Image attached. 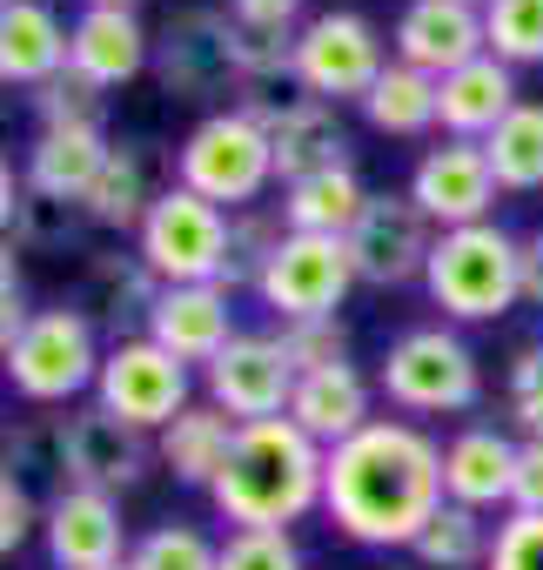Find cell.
I'll use <instances>...</instances> for the list:
<instances>
[{
	"instance_id": "obj_9",
	"label": "cell",
	"mask_w": 543,
	"mask_h": 570,
	"mask_svg": "<svg viewBox=\"0 0 543 570\" xmlns=\"http://www.w3.org/2000/svg\"><path fill=\"white\" fill-rule=\"evenodd\" d=\"M95 403L121 423H135L141 436L148 430H168L181 410H188V363H175L161 343L148 336H121L108 356H101V376H95Z\"/></svg>"
},
{
	"instance_id": "obj_36",
	"label": "cell",
	"mask_w": 543,
	"mask_h": 570,
	"mask_svg": "<svg viewBox=\"0 0 543 570\" xmlns=\"http://www.w3.org/2000/svg\"><path fill=\"white\" fill-rule=\"evenodd\" d=\"M34 108H41V128H101V108H108V88H95L88 75L61 68L48 88H34Z\"/></svg>"
},
{
	"instance_id": "obj_7",
	"label": "cell",
	"mask_w": 543,
	"mask_h": 570,
	"mask_svg": "<svg viewBox=\"0 0 543 570\" xmlns=\"http://www.w3.org/2000/svg\"><path fill=\"white\" fill-rule=\"evenodd\" d=\"M101 376V343L81 309H34L21 350L8 356V383L28 403H68Z\"/></svg>"
},
{
	"instance_id": "obj_52",
	"label": "cell",
	"mask_w": 543,
	"mask_h": 570,
	"mask_svg": "<svg viewBox=\"0 0 543 570\" xmlns=\"http://www.w3.org/2000/svg\"><path fill=\"white\" fill-rule=\"evenodd\" d=\"M403 570H423V563H403Z\"/></svg>"
},
{
	"instance_id": "obj_16",
	"label": "cell",
	"mask_w": 543,
	"mask_h": 570,
	"mask_svg": "<svg viewBox=\"0 0 543 570\" xmlns=\"http://www.w3.org/2000/svg\"><path fill=\"white\" fill-rule=\"evenodd\" d=\"M241 108L268 128V141H276V175H283L289 188L309 181V175L349 168V135H343V115H336L329 101L303 95V101H289V108H268V101H241Z\"/></svg>"
},
{
	"instance_id": "obj_45",
	"label": "cell",
	"mask_w": 543,
	"mask_h": 570,
	"mask_svg": "<svg viewBox=\"0 0 543 570\" xmlns=\"http://www.w3.org/2000/svg\"><path fill=\"white\" fill-rule=\"evenodd\" d=\"M228 8H235L241 28H276V35H289V21L303 14V0H228Z\"/></svg>"
},
{
	"instance_id": "obj_51",
	"label": "cell",
	"mask_w": 543,
	"mask_h": 570,
	"mask_svg": "<svg viewBox=\"0 0 543 570\" xmlns=\"http://www.w3.org/2000/svg\"><path fill=\"white\" fill-rule=\"evenodd\" d=\"M108 570H135V563H108Z\"/></svg>"
},
{
	"instance_id": "obj_6",
	"label": "cell",
	"mask_w": 543,
	"mask_h": 570,
	"mask_svg": "<svg viewBox=\"0 0 543 570\" xmlns=\"http://www.w3.org/2000/svg\"><path fill=\"white\" fill-rule=\"evenodd\" d=\"M383 396L416 416H450L476 403V356L456 330H409L383 356Z\"/></svg>"
},
{
	"instance_id": "obj_21",
	"label": "cell",
	"mask_w": 543,
	"mask_h": 570,
	"mask_svg": "<svg viewBox=\"0 0 543 570\" xmlns=\"http://www.w3.org/2000/svg\"><path fill=\"white\" fill-rule=\"evenodd\" d=\"M68 68V28L48 0L0 8V88H48Z\"/></svg>"
},
{
	"instance_id": "obj_20",
	"label": "cell",
	"mask_w": 543,
	"mask_h": 570,
	"mask_svg": "<svg viewBox=\"0 0 543 570\" xmlns=\"http://www.w3.org/2000/svg\"><path fill=\"white\" fill-rule=\"evenodd\" d=\"M510 108H516V68L496 55H476L470 68L436 81V128L450 141H490Z\"/></svg>"
},
{
	"instance_id": "obj_32",
	"label": "cell",
	"mask_w": 543,
	"mask_h": 570,
	"mask_svg": "<svg viewBox=\"0 0 543 570\" xmlns=\"http://www.w3.org/2000/svg\"><path fill=\"white\" fill-rule=\"evenodd\" d=\"M409 550H416V563H423V570H470V563H483V557H490V537H483L476 510L443 503V510L423 523V537H416Z\"/></svg>"
},
{
	"instance_id": "obj_41",
	"label": "cell",
	"mask_w": 543,
	"mask_h": 570,
	"mask_svg": "<svg viewBox=\"0 0 543 570\" xmlns=\"http://www.w3.org/2000/svg\"><path fill=\"white\" fill-rule=\"evenodd\" d=\"M483 570H543V517L536 510H510V523H496Z\"/></svg>"
},
{
	"instance_id": "obj_11",
	"label": "cell",
	"mask_w": 543,
	"mask_h": 570,
	"mask_svg": "<svg viewBox=\"0 0 543 570\" xmlns=\"http://www.w3.org/2000/svg\"><path fill=\"white\" fill-rule=\"evenodd\" d=\"M289 396H296V363H289L283 336H235L208 363V403L228 410L235 423L289 416Z\"/></svg>"
},
{
	"instance_id": "obj_10",
	"label": "cell",
	"mask_w": 543,
	"mask_h": 570,
	"mask_svg": "<svg viewBox=\"0 0 543 570\" xmlns=\"http://www.w3.org/2000/svg\"><path fill=\"white\" fill-rule=\"evenodd\" d=\"M383 35L376 21L336 8V14H316L303 35H296V81L316 95V101H363L376 81H383Z\"/></svg>"
},
{
	"instance_id": "obj_49",
	"label": "cell",
	"mask_w": 543,
	"mask_h": 570,
	"mask_svg": "<svg viewBox=\"0 0 543 570\" xmlns=\"http://www.w3.org/2000/svg\"><path fill=\"white\" fill-rule=\"evenodd\" d=\"M0 303H21V255L8 235H0Z\"/></svg>"
},
{
	"instance_id": "obj_18",
	"label": "cell",
	"mask_w": 543,
	"mask_h": 570,
	"mask_svg": "<svg viewBox=\"0 0 543 570\" xmlns=\"http://www.w3.org/2000/svg\"><path fill=\"white\" fill-rule=\"evenodd\" d=\"M148 470V443L135 423L108 416L101 403L68 416V490H135Z\"/></svg>"
},
{
	"instance_id": "obj_28",
	"label": "cell",
	"mask_w": 543,
	"mask_h": 570,
	"mask_svg": "<svg viewBox=\"0 0 543 570\" xmlns=\"http://www.w3.org/2000/svg\"><path fill=\"white\" fill-rule=\"evenodd\" d=\"M363 115H369L376 135H423V128H436V81L423 68L389 61L383 81L363 95Z\"/></svg>"
},
{
	"instance_id": "obj_30",
	"label": "cell",
	"mask_w": 543,
	"mask_h": 570,
	"mask_svg": "<svg viewBox=\"0 0 543 570\" xmlns=\"http://www.w3.org/2000/svg\"><path fill=\"white\" fill-rule=\"evenodd\" d=\"M148 208H155V195H148V161H141L135 148H115L108 168H101V181L88 188L81 215H88L95 228H141Z\"/></svg>"
},
{
	"instance_id": "obj_19",
	"label": "cell",
	"mask_w": 543,
	"mask_h": 570,
	"mask_svg": "<svg viewBox=\"0 0 543 570\" xmlns=\"http://www.w3.org/2000/svg\"><path fill=\"white\" fill-rule=\"evenodd\" d=\"M48 557L61 570H108V563H128L121 557V510L108 490H55L48 517Z\"/></svg>"
},
{
	"instance_id": "obj_26",
	"label": "cell",
	"mask_w": 543,
	"mask_h": 570,
	"mask_svg": "<svg viewBox=\"0 0 543 570\" xmlns=\"http://www.w3.org/2000/svg\"><path fill=\"white\" fill-rule=\"evenodd\" d=\"M235 416L228 410H215V403H188L168 430H161V463L181 476V483H215L221 476V463H228V450H235Z\"/></svg>"
},
{
	"instance_id": "obj_40",
	"label": "cell",
	"mask_w": 543,
	"mask_h": 570,
	"mask_svg": "<svg viewBox=\"0 0 543 570\" xmlns=\"http://www.w3.org/2000/svg\"><path fill=\"white\" fill-rule=\"evenodd\" d=\"M221 570H303V550L289 530H235L221 543Z\"/></svg>"
},
{
	"instance_id": "obj_2",
	"label": "cell",
	"mask_w": 543,
	"mask_h": 570,
	"mask_svg": "<svg viewBox=\"0 0 543 570\" xmlns=\"http://www.w3.org/2000/svg\"><path fill=\"white\" fill-rule=\"evenodd\" d=\"M323 476H329V450L303 436L289 416H268L235 430V450L208 483V497L235 530H289L323 503Z\"/></svg>"
},
{
	"instance_id": "obj_34",
	"label": "cell",
	"mask_w": 543,
	"mask_h": 570,
	"mask_svg": "<svg viewBox=\"0 0 543 570\" xmlns=\"http://www.w3.org/2000/svg\"><path fill=\"white\" fill-rule=\"evenodd\" d=\"M283 235H289V228H283L276 215H261V208H241V215H235V228H228V262H221V289L235 296L241 282L255 289V282H261V268H268V255L283 248Z\"/></svg>"
},
{
	"instance_id": "obj_23",
	"label": "cell",
	"mask_w": 543,
	"mask_h": 570,
	"mask_svg": "<svg viewBox=\"0 0 543 570\" xmlns=\"http://www.w3.org/2000/svg\"><path fill=\"white\" fill-rule=\"evenodd\" d=\"M108 155L115 148H108L101 128H41L34 148H28L21 188L28 195H55V202H88V188L101 181Z\"/></svg>"
},
{
	"instance_id": "obj_37",
	"label": "cell",
	"mask_w": 543,
	"mask_h": 570,
	"mask_svg": "<svg viewBox=\"0 0 543 570\" xmlns=\"http://www.w3.org/2000/svg\"><path fill=\"white\" fill-rule=\"evenodd\" d=\"M8 476H61L68 490V416H41L8 436Z\"/></svg>"
},
{
	"instance_id": "obj_24",
	"label": "cell",
	"mask_w": 543,
	"mask_h": 570,
	"mask_svg": "<svg viewBox=\"0 0 543 570\" xmlns=\"http://www.w3.org/2000/svg\"><path fill=\"white\" fill-rule=\"evenodd\" d=\"M289 423H296L303 436H316L323 450H336V443H349L356 430L376 423V416H369V383H363L349 363H336V370H309V376H296Z\"/></svg>"
},
{
	"instance_id": "obj_15",
	"label": "cell",
	"mask_w": 543,
	"mask_h": 570,
	"mask_svg": "<svg viewBox=\"0 0 543 570\" xmlns=\"http://www.w3.org/2000/svg\"><path fill=\"white\" fill-rule=\"evenodd\" d=\"M476 55H490L483 41V8L476 0H409L403 21H396V61L423 68L430 81L470 68Z\"/></svg>"
},
{
	"instance_id": "obj_13",
	"label": "cell",
	"mask_w": 543,
	"mask_h": 570,
	"mask_svg": "<svg viewBox=\"0 0 543 570\" xmlns=\"http://www.w3.org/2000/svg\"><path fill=\"white\" fill-rule=\"evenodd\" d=\"M409 202L436 222V228H470L490 222L496 208V168L483 155V141H436L416 175H409Z\"/></svg>"
},
{
	"instance_id": "obj_1",
	"label": "cell",
	"mask_w": 543,
	"mask_h": 570,
	"mask_svg": "<svg viewBox=\"0 0 543 570\" xmlns=\"http://www.w3.org/2000/svg\"><path fill=\"white\" fill-rule=\"evenodd\" d=\"M443 450L416 430V423H389L376 416L369 430H356L349 443L329 450V476H323V510L376 550L416 543L423 523L443 510Z\"/></svg>"
},
{
	"instance_id": "obj_46",
	"label": "cell",
	"mask_w": 543,
	"mask_h": 570,
	"mask_svg": "<svg viewBox=\"0 0 543 570\" xmlns=\"http://www.w3.org/2000/svg\"><path fill=\"white\" fill-rule=\"evenodd\" d=\"M516 275H523V303H543V228L516 242Z\"/></svg>"
},
{
	"instance_id": "obj_22",
	"label": "cell",
	"mask_w": 543,
	"mask_h": 570,
	"mask_svg": "<svg viewBox=\"0 0 543 570\" xmlns=\"http://www.w3.org/2000/svg\"><path fill=\"white\" fill-rule=\"evenodd\" d=\"M68 68L88 75L95 88H121L148 68V28L135 21V8H88L68 28Z\"/></svg>"
},
{
	"instance_id": "obj_12",
	"label": "cell",
	"mask_w": 543,
	"mask_h": 570,
	"mask_svg": "<svg viewBox=\"0 0 543 570\" xmlns=\"http://www.w3.org/2000/svg\"><path fill=\"white\" fill-rule=\"evenodd\" d=\"M436 222L409 202V195H369L363 222L349 228V262H356V282H369V289H396V282L423 275L430 268V235Z\"/></svg>"
},
{
	"instance_id": "obj_38",
	"label": "cell",
	"mask_w": 543,
	"mask_h": 570,
	"mask_svg": "<svg viewBox=\"0 0 543 570\" xmlns=\"http://www.w3.org/2000/svg\"><path fill=\"white\" fill-rule=\"evenodd\" d=\"M75 228H81V202L21 195V215H14V242H21V248H68Z\"/></svg>"
},
{
	"instance_id": "obj_8",
	"label": "cell",
	"mask_w": 543,
	"mask_h": 570,
	"mask_svg": "<svg viewBox=\"0 0 543 570\" xmlns=\"http://www.w3.org/2000/svg\"><path fill=\"white\" fill-rule=\"evenodd\" d=\"M356 282V262H349V242L336 235H283V248L268 255L255 296L276 309L283 323H316V316H336L343 296Z\"/></svg>"
},
{
	"instance_id": "obj_29",
	"label": "cell",
	"mask_w": 543,
	"mask_h": 570,
	"mask_svg": "<svg viewBox=\"0 0 543 570\" xmlns=\"http://www.w3.org/2000/svg\"><path fill=\"white\" fill-rule=\"evenodd\" d=\"M483 155L496 168V188H516V195L543 188V101H516L503 128L483 141Z\"/></svg>"
},
{
	"instance_id": "obj_53",
	"label": "cell",
	"mask_w": 543,
	"mask_h": 570,
	"mask_svg": "<svg viewBox=\"0 0 543 570\" xmlns=\"http://www.w3.org/2000/svg\"><path fill=\"white\" fill-rule=\"evenodd\" d=\"M476 8H490V0H476Z\"/></svg>"
},
{
	"instance_id": "obj_27",
	"label": "cell",
	"mask_w": 543,
	"mask_h": 570,
	"mask_svg": "<svg viewBox=\"0 0 543 570\" xmlns=\"http://www.w3.org/2000/svg\"><path fill=\"white\" fill-rule=\"evenodd\" d=\"M363 208H369V188L356 181V168H329V175H309V181H296L283 195V228L349 242V228L363 222Z\"/></svg>"
},
{
	"instance_id": "obj_25",
	"label": "cell",
	"mask_w": 543,
	"mask_h": 570,
	"mask_svg": "<svg viewBox=\"0 0 543 570\" xmlns=\"http://www.w3.org/2000/svg\"><path fill=\"white\" fill-rule=\"evenodd\" d=\"M516 450L503 430H463L450 450H443V497L463 503V510H490V503H510V483H516Z\"/></svg>"
},
{
	"instance_id": "obj_5",
	"label": "cell",
	"mask_w": 543,
	"mask_h": 570,
	"mask_svg": "<svg viewBox=\"0 0 543 570\" xmlns=\"http://www.w3.org/2000/svg\"><path fill=\"white\" fill-rule=\"evenodd\" d=\"M228 228L235 215L201 202L195 188H168L155 195L148 222H141V262L155 268L161 289H181V282H221V262H228Z\"/></svg>"
},
{
	"instance_id": "obj_55",
	"label": "cell",
	"mask_w": 543,
	"mask_h": 570,
	"mask_svg": "<svg viewBox=\"0 0 543 570\" xmlns=\"http://www.w3.org/2000/svg\"><path fill=\"white\" fill-rule=\"evenodd\" d=\"M0 108H8V101H0Z\"/></svg>"
},
{
	"instance_id": "obj_43",
	"label": "cell",
	"mask_w": 543,
	"mask_h": 570,
	"mask_svg": "<svg viewBox=\"0 0 543 570\" xmlns=\"http://www.w3.org/2000/svg\"><path fill=\"white\" fill-rule=\"evenodd\" d=\"M28 530H34V497H28V483H21V476L0 470V557L21 550V543H28Z\"/></svg>"
},
{
	"instance_id": "obj_17",
	"label": "cell",
	"mask_w": 543,
	"mask_h": 570,
	"mask_svg": "<svg viewBox=\"0 0 543 570\" xmlns=\"http://www.w3.org/2000/svg\"><path fill=\"white\" fill-rule=\"evenodd\" d=\"M148 343H161L175 363H215L235 343L228 323V289L221 282H181V289H161L148 309Z\"/></svg>"
},
{
	"instance_id": "obj_48",
	"label": "cell",
	"mask_w": 543,
	"mask_h": 570,
	"mask_svg": "<svg viewBox=\"0 0 543 570\" xmlns=\"http://www.w3.org/2000/svg\"><path fill=\"white\" fill-rule=\"evenodd\" d=\"M21 195H28V188L14 181V161H8V155H0V235H8V228H14V215H21Z\"/></svg>"
},
{
	"instance_id": "obj_50",
	"label": "cell",
	"mask_w": 543,
	"mask_h": 570,
	"mask_svg": "<svg viewBox=\"0 0 543 570\" xmlns=\"http://www.w3.org/2000/svg\"><path fill=\"white\" fill-rule=\"evenodd\" d=\"M88 8H135V0H88Z\"/></svg>"
},
{
	"instance_id": "obj_44",
	"label": "cell",
	"mask_w": 543,
	"mask_h": 570,
	"mask_svg": "<svg viewBox=\"0 0 543 570\" xmlns=\"http://www.w3.org/2000/svg\"><path fill=\"white\" fill-rule=\"evenodd\" d=\"M510 510H536V517H543V443H523V450H516Z\"/></svg>"
},
{
	"instance_id": "obj_47",
	"label": "cell",
	"mask_w": 543,
	"mask_h": 570,
	"mask_svg": "<svg viewBox=\"0 0 543 570\" xmlns=\"http://www.w3.org/2000/svg\"><path fill=\"white\" fill-rule=\"evenodd\" d=\"M28 323H34V309H21V303H0V370H8V356L21 350Z\"/></svg>"
},
{
	"instance_id": "obj_42",
	"label": "cell",
	"mask_w": 543,
	"mask_h": 570,
	"mask_svg": "<svg viewBox=\"0 0 543 570\" xmlns=\"http://www.w3.org/2000/svg\"><path fill=\"white\" fill-rule=\"evenodd\" d=\"M510 410H516V423L530 430V443H543V343H530V350L510 363Z\"/></svg>"
},
{
	"instance_id": "obj_35",
	"label": "cell",
	"mask_w": 543,
	"mask_h": 570,
	"mask_svg": "<svg viewBox=\"0 0 543 570\" xmlns=\"http://www.w3.org/2000/svg\"><path fill=\"white\" fill-rule=\"evenodd\" d=\"M135 570H221V543H208L195 523H161L135 543Z\"/></svg>"
},
{
	"instance_id": "obj_3",
	"label": "cell",
	"mask_w": 543,
	"mask_h": 570,
	"mask_svg": "<svg viewBox=\"0 0 543 570\" xmlns=\"http://www.w3.org/2000/svg\"><path fill=\"white\" fill-rule=\"evenodd\" d=\"M430 296L450 323H490L523 296L516 275V235H503L496 222H470V228H443L430 248Z\"/></svg>"
},
{
	"instance_id": "obj_14",
	"label": "cell",
	"mask_w": 543,
	"mask_h": 570,
	"mask_svg": "<svg viewBox=\"0 0 543 570\" xmlns=\"http://www.w3.org/2000/svg\"><path fill=\"white\" fill-rule=\"evenodd\" d=\"M235 81V14L188 8L161 35V88L175 101H208Z\"/></svg>"
},
{
	"instance_id": "obj_33",
	"label": "cell",
	"mask_w": 543,
	"mask_h": 570,
	"mask_svg": "<svg viewBox=\"0 0 543 570\" xmlns=\"http://www.w3.org/2000/svg\"><path fill=\"white\" fill-rule=\"evenodd\" d=\"M483 41L510 68L543 61V0H490L483 8Z\"/></svg>"
},
{
	"instance_id": "obj_31",
	"label": "cell",
	"mask_w": 543,
	"mask_h": 570,
	"mask_svg": "<svg viewBox=\"0 0 543 570\" xmlns=\"http://www.w3.org/2000/svg\"><path fill=\"white\" fill-rule=\"evenodd\" d=\"M155 296H161V282H155V268L135 255H95L88 262V309H101L115 330L128 323V316H141L148 323V309H155Z\"/></svg>"
},
{
	"instance_id": "obj_39",
	"label": "cell",
	"mask_w": 543,
	"mask_h": 570,
	"mask_svg": "<svg viewBox=\"0 0 543 570\" xmlns=\"http://www.w3.org/2000/svg\"><path fill=\"white\" fill-rule=\"evenodd\" d=\"M283 350H289L296 376H309V370H336V363H349V330H343L336 316H316V323H283Z\"/></svg>"
},
{
	"instance_id": "obj_54",
	"label": "cell",
	"mask_w": 543,
	"mask_h": 570,
	"mask_svg": "<svg viewBox=\"0 0 543 570\" xmlns=\"http://www.w3.org/2000/svg\"><path fill=\"white\" fill-rule=\"evenodd\" d=\"M0 8H8V0H0Z\"/></svg>"
},
{
	"instance_id": "obj_4",
	"label": "cell",
	"mask_w": 543,
	"mask_h": 570,
	"mask_svg": "<svg viewBox=\"0 0 543 570\" xmlns=\"http://www.w3.org/2000/svg\"><path fill=\"white\" fill-rule=\"evenodd\" d=\"M181 188H195L201 202L215 208H255V195L276 181V141L268 128L248 115V108H221L208 115L188 141H181V161H175Z\"/></svg>"
}]
</instances>
